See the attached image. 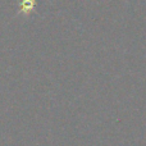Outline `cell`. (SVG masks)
Segmentation results:
<instances>
[{"label": "cell", "mask_w": 146, "mask_h": 146, "mask_svg": "<svg viewBox=\"0 0 146 146\" xmlns=\"http://www.w3.org/2000/svg\"><path fill=\"white\" fill-rule=\"evenodd\" d=\"M35 4H36L35 0H22L19 3L21 13H30L35 8Z\"/></svg>", "instance_id": "cell-1"}]
</instances>
